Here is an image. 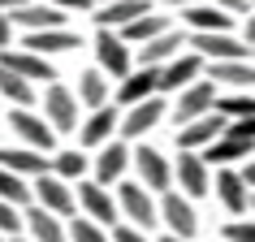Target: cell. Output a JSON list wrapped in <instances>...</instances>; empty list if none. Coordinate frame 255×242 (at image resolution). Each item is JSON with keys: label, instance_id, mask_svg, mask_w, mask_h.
Returning <instances> with one entry per match:
<instances>
[{"label": "cell", "instance_id": "83f0119b", "mask_svg": "<svg viewBox=\"0 0 255 242\" xmlns=\"http://www.w3.org/2000/svg\"><path fill=\"white\" fill-rule=\"evenodd\" d=\"M69 48H78V35L74 30H35V35H26V52L35 56H48V52H69Z\"/></svg>", "mask_w": 255, "mask_h": 242}, {"label": "cell", "instance_id": "d6a6232c", "mask_svg": "<svg viewBox=\"0 0 255 242\" xmlns=\"http://www.w3.org/2000/svg\"><path fill=\"white\" fill-rule=\"evenodd\" d=\"M212 113H221L225 121H247L255 117V95H225V100H216Z\"/></svg>", "mask_w": 255, "mask_h": 242}, {"label": "cell", "instance_id": "7a4b0ae2", "mask_svg": "<svg viewBox=\"0 0 255 242\" xmlns=\"http://www.w3.org/2000/svg\"><path fill=\"white\" fill-rule=\"evenodd\" d=\"M30 203L43 208V212H52V216H74V190L56 173H39L30 182Z\"/></svg>", "mask_w": 255, "mask_h": 242}, {"label": "cell", "instance_id": "e0dca14e", "mask_svg": "<svg viewBox=\"0 0 255 242\" xmlns=\"http://www.w3.org/2000/svg\"><path fill=\"white\" fill-rule=\"evenodd\" d=\"M182 22L190 26V35H229V26H234V17L221 13L216 4H190Z\"/></svg>", "mask_w": 255, "mask_h": 242}, {"label": "cell", "instance_id": "ffe728a7", "mask_svg": "<svg viewBox=\"0 0 255 242\" xmlns=\"http://www.w3.org/2000/svg\"><path fill=\"white\" fill-rule=\"evenodd\" d=\"M143 13H147V0H113V4H100L95 9V26L100 30H121Z\"/></svg>", "mask_w": 255, "mask_h": 242}, {"label": "cell", "instance_id": "f1b7e54d", "mask_svg": "<svg viewBox=\"0 0 255 242\" xmlns=\"http://www.w3.org/2000/svg\"><path fill=\"white\" fill-rule=\"evenodd\" d=\"M78 100L91 108V113L108 104V82H104V74H100V69H87V74L78 78Z\"/></svg>", "mask_w": 255, "mask_h": 242}, {"label": "cell", "instance_id": "d6986e66", "mask_svg": "<svg viewBox=\"0 0 255 242\" xmlns=\"http://www.w3.org/2000/svg\"><path fill=\"white\" fill-rule=\"evenodd\" d=\"M216 199L225 203V212H234V216L247 212V208H251V190H247L242 173H234V169H221V173H216Z\"/></svg>", "mask_w": 255, "mask_h": 242}, {"label": "cell", "instance_id": "ab89813d", "mask_svg": "<svg viewBox=\"0 0 255 242\" xmlns=\"http://www.w3.org/2000/svg\"><path fill=\"white\" fill-rule=\"evenodd\" d=\"M212 4L221 9V13H229V17H234V13H247V9H251V0H212Z\"/></svg>", "mask_w": 255, "mask_h": 242}, {"label": "cell", "instance_id": "3957f363", "mask_svg": "<svg viewBox=\"0 0 255 242\" xmlns=\"http://www.w3.org/2000/svg\"><path fill=\"white\" fill-rule=\"evenodd\" d=\"M117 212H126V221L134 229H143L147 234L151 225H160L156 221V203H151V190H143L138 182H121V190H117Z\"/></svg>", "mask_w": 255, "mask_h": 242}, {"label": "cell", "instance_id": "f907efd6", "mask_svg": "<svg viewBox=\"0 0 255 242\" xmlns=\"http://www.w3.org/2000/svg\"><path fill=\"white\" fill-rule=\"evenodd\" d=\"M100 4H113V0H100Z\"/></svg>", "mask_w": 255, "mask_h": 242}, {"label": "cell", "instance_id": "30bf717a", "mask_svg": "<svg viewBox=\"0 0 255 242\" xmlns=\"http://www.w3.org/2000/svg\"><path fill=\"white\" fill-rule=\"evenodd\" d=\"M173 177L182 182V190H186V199H203L208 190H212V177H208V164H203L199 151H182L173 164Z\"/></svg>", "mask_w": 255, "mask_h": 242}, {"label": "cell", "instance_id": "5bb4252c", "mask_svg": "<svg viewBox=\"0 0 255 242\" xmlns=\"http://www.w3.org/2000/svg\"><path fill=\"white\" fill-rule=\"evenodd\" d=\"M190 48H195V56L212 61V65H221V61H247V48L234 35H190Z\"/></svg>", "mask_w": 255, "mask_h": 242}, {"label": "cell", "instance_id": "9c48e42d", "mask_svg": "<svg viewBox=\"0 0 255 242\" xmlns=\"http://www.w3.org/2000/svg\"><path fill=\"white\" fill-rule=\"evenodd\" d=\"M95 61H100V74L126 78L130 74V43H121V35H113V30H100L95 35Z\"/></svg>", "mask_w": 255, "mask_h": 242}, {"label": "cell", "instance_id": "7402d4cb", "mask_svg": "<svg viewBox=\"0 0 255 242\" xmlns=\"http://www.w3.org/2000/svg\"><path fill=\"white\" fill-rule=\"evenodd\" d=\"M126 164H130V147H121V143H104L100 160H95V182H100V186H113V182H121Z\"/></svg>", "mask_w": 255, "mask_h": 242}, {"label": "cell", "instance_id": "e575fe53", "mask_svg": "<svg viewBox=\"0 0 255 242\" xmlns=\"http://www.w3.org/2000/svg\"><path fill=\"white\" fill-rule=\"evenodd\" d=\"M65 242H108V234L95 221H87V216H78V221H69L65 229Z\"/></svg>", "mask_w": 255, "mask_h": 242}, {"label": "cell", "instance_id": "8992f818", "mask_svg": "<svg viewBox=\"0 0 255 242\" xmlns=\"http://www.w3.org/2000/svg\"><path fill=\"white\" fill-rule=\"evenodd\" d=\"M9 125L17 130V138H22L30 151H52V143H56L52 125L43 117H35L30 108H13V113H9Z\"/></svg>", "mask_w": 255, "mask_h": 242}, {"label": "cell", "instance_id": "7c38bea8", "mask_svg": "<svg viewBox=\"0 0 255 242\" xmlns=\"http://www.w3.org/2000/svg\"><path fill=\"white\" fill-rule=\"evenodd\" d=\"M78 203H82V212H87V221H95L100 229L117 221V199L100 182H78Z\"/></svg>", "mask_w": 255, "mask_h": 242}, {"label": "cell", "instance_id": "f546056e", "mask_svg": "<svg viewBox=\"0 0 255 242\" xmlns=\"http://www.w3.org/2000/svg\"><path fill=\"white\" fill-rule=\"evenodd\" d=\"M0 100H9L13 108H30L35 87L26 78H17V74H9V69H0Z\"/></svg>", "mask_w": 255, "mask_h": 242}, {"label": "cell", "instance_id": "cb8c5ba5", "mask_svg": "<svg viewBox=\"0 0 255 242\" xmlns=\"http://www.w3.org/2000/svg\"><path fill=\"white\" fill-rule=\"evenodd\" d=\"M22 225L30 229V242H65V225L56 221L52 212H43V208H35L30 203L26 216H22Z\"/></svg>", "mask_w": 255, "mask_h": 242}, {"label": "cell", "instance_id": "4fadbf2b", "mask_svg": "<svg viewBox=\"0 0 255 242\" xmlns=\"http://www.w3.org/2000/svg\"><path fill=\"white\" fill-rule=\"evenodd\" d=\"M199 74H203V56H195V52H177L169 65H160V87L156 91H186L190 82H199Z\"/></svg>", "mask_w": 255, "mask_h": 242}, {"label": "cell", "instance_id": "8d00e7d4", "mask_svg": "<svg viewBox=\"0 0 255 242\" xmlns=\"http://www.w3.org/2000/svg\"><path fill=\"white\" fill-rule=\"evenodd\" d=\"M225 242H255V221H229Z\"/></svg>", "mask_w": 255, "mask_h": 242}, {"label": "cell", "instance_id": "484cf974", "mask_svg": "<svg viewBox=\"0 0 255 242\" xmlns=\"http://www.w3.org/2000/svg\"><path fill=\"white\" fill-rule=\"evenodd\" d=\"M117 108H95L91 117H87V125H82V147H104L108 138H113V125H117Z\"/></svg>", "mask_w": 255, "mask_h": 242}, {"label": "cell", "instance_id": "ee69618b", "mask_svg": "<svg viewBox=\"0 0 255 242\" xmlns=\"http://www.w3.org/2000/svg\"><path fill=\"white\" fill-rule=\"evenodd\" d=\"M156 4H173V9H190V4H199V0H156Z\"/></svg>", "mask_w": 255, "mask_h": 242}, {"label": "cell", "instance_id": "bcb514c9", "mask_svg": "<svg viewBox=\"0 0 255 242\" xmlns=\"http://www.w3.org/2000/svg\"><path fill=\"white\" fill-rule=\"evenodd\" d=\"M247 43H255V13H247Z\"/></svg>", "mask_w": 255, "mask_h": 242}, {"label": "cell", "instance_id": "277c9868", "mask_svg": "<svg viewBox=\"0 0 255 242\" xmlns=\"http://www.w3.org/2000/svg\"><path fill=\"white\" fill-rule=\"evenodd\" d=\"M225 125H229V121L221 117V113L195 117V121H186V125H177V147H182V151H203V147H212L216 138L225 134Z\"/></svg>", "mask_w": 255, "mask_h": 242}, {"label": "cell", "instance_id": "52a82bcc", "mask_svg": "<svg viewBox=\"0 0 255 242\" xmlns=\"http://www.w3.org/2000/svg\"><path fill=\"white\" fill-rule=\"evenodd\" d=\"M130 160H134V169H138V186H143V190H169V186H173V164L164 160L160 151L138 147Z\"/></svg>", "mask_w": 255, "mask_h": 242}, {"label": "cell", "instance_id": "816d5d0a", "mask_svg": "<svg viewBox=\"0 0 255 242\" xmlns=\"http://www.w3.org/2000/svg\"><path fill=\"white\" fill-rule=\"evenodd\" d=\"M251 52H255V48H251Z\"/></svg>", "mask_w": 255, "mask_h": 242}, {"label": "cell", "instance_id": "f5cc1de1", "mask_svg": "<svg viewBox=\"0 0 255 242\" xmlns=\"http://www.w3.org/2000/svg\"><path fill=\"white\" fill-rule=\"evenodd\" d=\"M0 242H4V238H0Z\"/></svg>", "mask_w": 255, "mask_h": 242}, {"label": "cell", "instance_id": "d4e9b609", "mask_svg": "<svg viewBox=\"0 0 255 242\" xmlns=\"http://www.w3.org/2000/svg\"><path fill=\"white\" fill-rule=\"evenodd\" d=\"M164 30H173L164 13H143V17H134L130 26H121L117 35H121V43H138V48H143V43H151L156 35H164Z\"/></svg>", "mask_w": 255, "mask_h": 242}, {"label": "cell", "instance_id": "7bdbcfd3", "mask_svg": "<svg viewBox=\"0 0 255 242\" xmlns=\"http://www.w3.org/2000/svg\"><path fill=\"white\" fill-rule=\"evenodd\" d=\"M242 182H247V190L255 186V160H247V169H242Z\"/></svg>", "mask_w": 255, "mask_h": 242}, {"label": "cell", "instance_id": "7dc6e473", "mask_svg": "<svg viewBox=\"0 0 255 242\" xmlns=\"http://www.w3.org/2000/svg\"><path fill=\"white\" fill-rule=\"evenodd\" d=\"M160 242H182V238H173V234H164V238H160Z\"/></svg>", "mask_w": 255, "mask_h": 242}, {"label": "cell", "instance_id": "74e56055", "mask_svg": "<svg viewBox=\"0 0 255 242\" xmlns=\"http://www.w3.org/2000/svg\"><path fill=\"white\" fill-rule=\"evenodd\" d=\"M225 134H229V138H242V143H255V117H247V121H229Z\"/></svg>", "mask_w": 255, "mask_h": 242}, {"label": "cell", "instance_id": "d590c367", "mask_svg": "<svg viewBox=\"0 0 255 242\" xmlns=\"http://www.w3.org/2000/svg\"><path fill=\"white\" fill-rule=\"evenodd\" d=\"M0 234H9V238L22 234V208H13V203H4V199H0Z\"/></svg>", "mask_w": 255, "mask_h": 242}, {"label": "cell", "instance_id": "b9f144b4", "mask_svg": "<svg viewBox=\"0 0 255 242\" xmlns=\"http://www.w3.org/2000/svg\"><path fill=\"white\" fill-rule=\"evenodd\" d=\"M9 35H13V22L9 13H0V48H9Z\"/></svg>", "mask_w": 255, "mask_h": 242}, {"label": "cell", "instance_id": "8fae6325", "mask_svg": "<svg viewBox=\"0 0 255 242\" xmlns=\"http://www.w3.org/2000/svg\"><path fill=\"white\" fill-rule=\"evenodd\" d=\"M212 108H216V87L199 78V82H190L186 91L177 95V113L173 117H177V125H186V121H195V117H208Z\"/></svg>", "mask_w": 255, "mask_h": 242}, {"label": "cell", "instance_id": "681fc988", "mask_svg": "<svg viewBox=\"0 0 255 242\" xmlns=\"http://www.w3.org/2000/svg\"><path fill=\"white\" fill-rule=\"evenodd\" d=\"M251 212H255V195H251Z\"/></svg>", "mask_w": 255, "mask_h": 242}, {"label": "cell", "instance_id": "f35d334b", "mask_svg": "<svg viewBox=\"0 0 255 242\" xmlns=\"http://www.w3.org/2000/svg\"><path fill=\"white\" fill-rule=\"evenodd\" d=\"M113 242H151L143 229H134V225H117L113 229Z\"/></svg>", "mask_w": 255, "mask_h": 242}, {"label": "cell", "instance_id": "44dd1931", "mask_svg": "<svg viewBox=\"0 0 255 242\" xmlns=\"http://www.w3.org/2000/svg\"><path fill=\"white\" fill-rule=\"evenodd\" d=\"M0 169H9L17 177H39L48 173V160H43V151H30V147H0Z\"/></svg>", "mask_w": 255, "mask_h": 242}, {"label": "cell", "instance_id": "ba28073f", "mask_svg": "<svg viewBox=\"0 0 255 242\" xmlns=\"http://www.w3.org/2000/svg\"><path fill=\"white\" fill-rule=\"evenodd\" d=\"M0 69H9V74H17V78H26V82H56V69L43 56L26 52V48H17V52L0 48Z\"/></svg>", "mask_w": 255, "mask_h": 242}, {"label": "cell", "instance_id": "836d02e7", "mask_svg": "<svg viewBox=\"0 0 255 242\" xmlns=\"http://www.w3.org/2000/svg\"><path fill=\"white\" fill-rule=\"evenodd\" d=\"M52 173L61 177V182H82V173H87V156H82V151H61Z\"/></svg>", "mask_w": 255, "mask_h": 242}, {"label": "cell", "instance_id": "5b68a950", "mask_svg": "<svg viewBox=\"0 0 255 242\" xmlns=\"http://www.w3.org/2000/svg\"><path fill=\"white\" fill-rule=\"evenodd\" d=\"M160 212V221L169 225V234L182 242L195 238V229H199V216H195V208H190V199H182V195H173V190H164V203L156 208Z\"/></svg>", "mask_w": 255, "mask_h": 242}, {"label": "cell", "instance_id": "603a6c76", "mask_svg": "<svg viewBox=\"0 0 255 242\" xmlns=\"http://www.w3.org/2000/svg\"><path fill=\"white\" fill-rule=\"evenodd\" d=\"M255 151V143H242V138H229V134H221L212 143V147H203L199 156H203V164H221V169H229L234 160H247Z\"/></svg>", "mask_w": 255, "mask_h": 242}, {"label": "cell", "instance_id": "1f68e13d", "mask_svg": "<svg viewBox=\"0 0 255 242\" xmlns=\"http://www.w3.org/2000/svg\"><path fill=\"white\" fill-rule=\"evenodd\" d=\"M0 199L13 203V208H30V182L9 173V169H0Z\"/></svg>", "mask_w": 255, "mask_h": 242}, {"label": "cell", "instance_id": "f6af8a7d", "mask_svg": "<svg viewBox=\"0 0 255 242\" xmlns=\"http://www.w3.org/2000/svg\"><path fill=\"white\" fill-rule=\"evenodd\" d=\"M26 0H0V13H9V9H22Z\"/></svg>", "mask_w": 255, "mask_h": 242}, {"label": "cell", "instance_id": "4316f807", "mask_svg": "<svg viewBox=\"0 0 255 242\" xmlns=\"http://www.w3.org/2000/svg\"><path fill=\"white\" fill-rule=\"evenodd\" d=\"M177 48H182V35H177V30H164V35H156L151 43L138 48V65H156L160 69V65H169L177 56Z\"/></svg>", "mask_w": 255, "mask_h": 242}, {"label": "cell", "instance_id": "9a60e30c", "mask_svg": "<svg viewBox=\"0 0 255 242\" xmlns=\"http://www.w3.org/2000/svg\"><path fill=\"white\" fill-rule=\"evenodd\" d=\"M65 17L61 9H52V4H22V9H9V22L13 26H26V35H35V30H65Z\"/></svg>", "mask_w": 255, "mask_h": 242}, {"label": "cell", "instance_id": "60d3db41", "mask_svg": "<svg viewBox=\"0 0 255 242\" xmlns=\"http://www.w3.org/2000/svg\"><path fill=\"white\" fill-rule=\"evenodd\" d=\"M48 4H52V9H61V13H65V9H78V13H87L95 0H48Z\"/></svg>", "mask_w": 255, "mask_h": 242}, {"label": "cell", "instance_id": "2e32d148", "mask_svg": "<svg viewBox=\"0 0 255 242\" xmlns=\"http://www.w3.org/2000/svg\"><path fill=\"white\" fill-rule=\"evenodd\" d=\"M160 117H164V100L160 95H151V100H143V104H130V113L121 117V134L126 138H143Z\"/></svg>", "mask_w": 255, "mask_h": 242}, {"label": "cell", "instance_id": "4dcf8cb0", "mask_svg": "<svg viewBox=\"0 0 255 242\" xmlns=\"http://www.w3.org/2000/svg\"><path fill=\"white\" fill-rule=\"evenodd\" d=\"M212 82L251 87V82H255V65H251V61H221V65H212Z\"/></svg>", "mask_w": 255, "mask_h": 242}, {"label": "cell", "instance_id": "c3c4849f", "mask_svg": "<svg viewBox=\"0 0 255 242\" xmlns=\"http://www.w3.org/2000/svg\"><path fill=\"white\" fill-rule=\"evenodd\" d=\"M9 242H30V238H9Z\"/></svg>", "mask_w": 255, "mask_h": 242}, {"label": "cell", "instance_id": "6da1fadb", "mask_svg": "<svg viewBox=\"0 0 255 242\" xmlns=\"http://www.w3.org/2000/svg\"><path fill=\"white\" fill-rule=\"evenodd\" d=\"M43 121L52 125V134H69L78 125V95L65 82H48L43 91Z\"/></svg>", "mask_w": 255, "mask_h": 242}, {"label": "cell", "instance_id": "ac0fdd59", "mask_svg": "<svg viewBox=\"0 0 255 242\" xmlns=\"http://www.w3.org/2000/svg\"><path fill=\"white\" fill-rule=\"evenodd\" d=\"M156 87H160V69H156V65H138L134 74L121 78V91L117 95L126 100V104H143V100H151V95H160Z\"/></svg>", "mask_w": 255, "mask_h": 242}]
</instances>
